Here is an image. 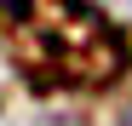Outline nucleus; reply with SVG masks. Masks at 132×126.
<instances>
[{
    "label": "nucleus",
    "instance_id": "nucleus-1",
    "mask_svg": "<svg viewBox=\"0 0 132 126\" xmlns=\"http://www.w3.org/2000/svg\"><path fill=\"white\" fill-rule=\"evenodd\" d=\"M0 46L35 92H103L126 75V40L86 0H0Z\"/></svg>",
    "mask_w": 132,
    "mask_h": 126
},
{
    "label": "nucleus",
    "instance_id": "nucleus-2",
    "mask_svg": "<svg viewBox=\"0 0 132 126\" xmlns=\"http://www.w3.org/2000/svg\"><path fill=\"white\" fill-rule=\"evenodd\" d=\"M46 126H80V120H69V115H57V120H46Z\"/></svg>",
    "mask_w": 132,
    "mask_h": 126
},
{
    "label": "nucleus",
    "instance_id": "nucleus-3",
    "mask_svg": "<svg viewBox=\"0 0 132 126\" xmlns=\"http://www.w3.org/2000/svg\"><path fill=\"white\" fill-rule=\"evenodd\" d=\"M121 126H132V109H126V120H121Z\"/></svg>",
    "mask_w": 132,
    "mask_h": 126
}]
</instances>
